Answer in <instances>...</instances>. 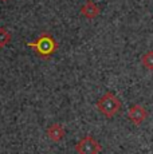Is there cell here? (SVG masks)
<instances>
[{"instance_id":"cell-4","label":"cell","mask_w":153,"mask_h":154,"mask_svg":"<svg viewBox=\"0 0 153 154\" xmlns=\"http://www.w3.org/2000/svg\"><path fill=\"white\" fill-rule=\"evenodd\" d=\"M129 118H130L132 122H134L138 126L146 118V110L140 105L132 106L130 110H129Z\"/></svg>"},{"instance_id":"cell-2","label":"cell","mask_w":153,"mask_h":154,"mask_svg":"<svg viewBox=\"0 0 153 154\" xmlns=\"http://www.w3.org/2000/svg\"><path fill=\"white\" fill-rule=\"evenodd\" d=\"M75 149L78 154H98L101 152V145L92 135H86L76 143Z\"/></svg>"},{"instance_id":"cell-3","label":"cell","mask_w":153,"mask_h":154,"mask_svg":"<svg viewBox=\"0 0 153 154\" xmlns=\"http://www.w3.org/2000/svg\"><path fill=\"white\" fill-rule=\"evenodd\" d=\"M32 46L36 47V50L42 55H48L54 51V40L51 38H39L38 43L32 44Z\"/></svg>"},{"instance_id":"cell-5","label":"cell","mask_w":153,"mask_h":154,"mask_svg":"<svg viewBox=\"0 0 153 154\" xmlns=\"http://www.w3.org/2000/svg\"><path fill=\"white\" fill-rule=\"evenodd\" d=\"M47 134H48L50 140H52V141H61L62 138L64 137V130L62 129V127L58 125V123H55V125L50 126Z\"/></svg>"},{"instance_id":"cell-1","label":"cell","mask_w":153,"mask_h":154,"mask_svg":"<svg viewBox=\"0 0 153 154\" xmlns=\"http://www.w3.org/2000/svg\"><path fill=\"white\" fill-rule=\"evenodd\" d=\"M97 106H98V110L101 111L102 114L106 115L108 118H110V117H113V115L117 114V111L120 110L121 103H120V99L117 98L114 94L106 93L101 99L98 100Z\"/></svg>"}]
</instances>
